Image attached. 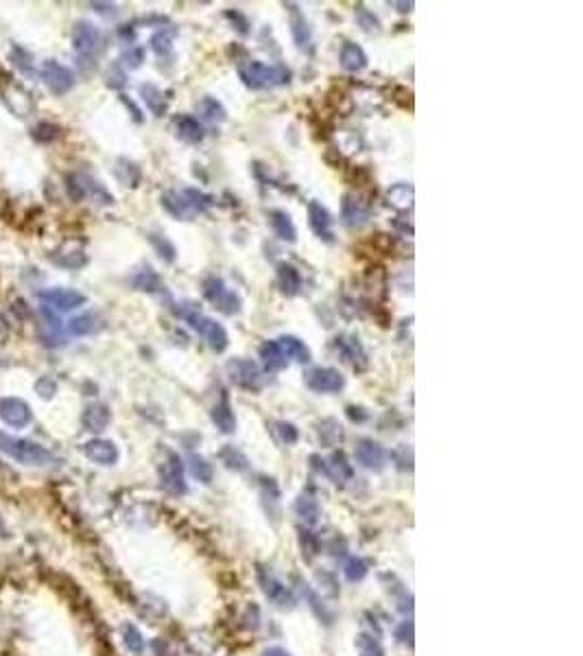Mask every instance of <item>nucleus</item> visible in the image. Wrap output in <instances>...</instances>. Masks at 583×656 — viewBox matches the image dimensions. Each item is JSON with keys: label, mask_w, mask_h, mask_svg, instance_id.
I'll list each match as a JSON object with an SVG mask.
<instances>
[{"label": "nucleus", "mask_w": 583, "mask_h": 656, "mask_svg": "<svg viewBox=\"0 0 583 656\" xmlns=\"http://www.w3.org/2000/svg\"><path fill=\"white\" fill-rule=\"evenodd\" d=\"M162 206L166 208V213H171L175 219H188L195 210L190 208V204L186 201L184 195L180 193H164L162 195Z\"/></svg>", "instance_id": "7c9ffc66"}, {"label": "nucleus", "mask_w": 583, "mask_h": 656, "mask_svg": "<svg viewBox=\"0 0 583 656\" xmlns=\"http://www.w3.org/2000/svg\"><path fill=\"white\" fill-rule=\"evenodd\" d=\"M325 473L330 475L337 484H339V482H347V479L354 477V470H352V466L347 464V458L343 456L341 451L335 453V456L330 458V462H328V466H325Z\"/></svg>", "instance_id": "f704fd0d"}, {"label": "nucleus", "mask_w": 583, "mask_h": 656, "mask_svg": "<svg viewBox=\"0 0 583 656\" xmlns=\"http://www.w3.org/2000/svg\"><path fill=\"white\" fill-rule=\"evenodd\" d=\"M277 344L282 346L284 355H287L289 359H295V361H299V363H308V361L313 359V357H311V350H308V346L304 344L301 339L293 337V335H284V337H280V339H277Z\"/></svg>", "instance_id": "cd10ccee"}, {"label": "nucleus", "mask_w": 583, "mask_h": 656, "mask_svg": "<svg viewBox=\"0 0 583 656\" xmlns=\"http://www.w3.org/2000/svg\"><path fill=\"white\" fill-rule=\"evenodd\" d=\"M42 81L46 84V88L53 94L64 96L74 88V74L68 66H64L59 62H44Z\"/></svg>", "instance_id": "0eeeda50"}, {"label": "nucleus", "mask_w": 583, "mask_h": 656, "mask_svg": "<svg viewBox=\"0 0 583 656\" xmlns=\"http://www.w3.org/2000/svg\"><path fill=\"white\" fill-rule=\"evenodd\" d=\"M212 422L223 434H234L236 431V416H234L230 400H227L225 396L212 407Z\"/></svg>", "instance_id": "5701e85b"}, {"label": "nucleus", "mask_w": 583, "mask_h": 656, "mask_svg": "<svg viewBox=\"0 0 583 656\" xmlns=\"http://www.w3.org/2000/svg\"><path fill=\"white\" fill-rule=\"evenodd\" d=\"M149 241H151V245L156 247V251L160 254L162 261H166V263H173V261H175L177 249H175V245H173L166 237H162V234H149Z\"/></svg>", "instance_id": "37998d69"}, {"label": "nucleus", "mask_w": 583, "mask_h": 656, "mask_svg": "<svg viewBox=\"0 0 583 656\" xmlns=\"http://www.w3.org/2000/svg\"><path fill=\"white\" fill-rule=\"evenodd\" d=\"M265 656H291V654L287 650H282V647H271V650L265 652Z\"/></svg>", "instance_id": "bf43d9fd"}, {"label": "nucleus", "mask_w": 583, "mask_h": 656, "mask_svg": "<svg viewBox=\"0 0 583 656\" xmlns=\"http://www.w3.org/2000/svg\"><path fill=\"white\" fill-rule=\"evenodd\" d=\"M241 79L247 88L260 90V88H273L284 86L291 81V70L287 66H267L262 62H249L247 68L241 70Z\"/></svg>", "instance_id": "f03ea898"}, {"label": "nucleus", "mask_w": 583, "mask_h": 656, "mask_svg": "<svg viewBox=\"0 0 583 656\" xmlns=\"http://www.w3.org/2000/svg\"><path fill=\"white\" fill-rule=\"evenodd\" d=\"M277 287L284 295H297L301 289V276L299 271L289 265V263H280L277 265Z\"/></svg>", "instance_id": "a878e982"}, {"label": "nucleus", "mask_w": 583, "mask_h": 656, "mask_svg": "<svg viewBox=\"0 0 583 656\" xmlns=\"http://www.w3.org/2000/svg\"><path fill=\"white\" fill-rule=\"evenodd\" d=\"M258 352H260V359H262L265 368H267L269 372H273V370H284V368H287L289 357L284 355L282 346L277 344V341H273V339L265 341V344L260 346Z\"/></svg>", "instance_id": "393cba45"}, {"label": "nucleus", "mask_w": 583, "mask_h": 656, "mask_svg": "<svg viewBox=\"0 0 583 656\" xmlns=\"http://www.w3.org/2000/svg\"><path fill=\"white\" fill-rule=\"evenodd\" d=\"M140 94L144 98L146 108L154 112L156 116H162L166 112V96L160 88H156L154 84H142L140 86Z\"/></svg>", "instance_id": "2f4dec72"}, {"label": "nucleus", "mask_w": 583, "mask_h": 656, "mask_svg": "<svg viewBox=\"0 0 583 656\" xmlns=\"http://www.w3.org/2000/svg\"><path fill=\"white\" fill-rule=\"evenodd\" d=\"M357 460L369 470H380L385 466V448L380 446L376 440L363 438L357 444Z\"/></svg>", "instance_id": "f3484780"}, {"label": "nucleus", "mask_w": 583, "mask_h": 656, "mask_svg": "<svg viewBox=\"0 0 583 656\" xmlns=\"http://www.w3.org/2000/svg\"><path fill=\"white\" fill-rule=\"evenodd\" d=\"M175 130H177V136L188 145H199L206 136L204 125L192 116H177L175 118Z\"/></svg>", "instance_id": "6ab92c4d"}, {"label": "nucleus", "mask_w": 583, "mask_h": 656, "mask_svg": "<svg viewBox=\"0 0 583 656\" xmlns=\"http://www.w3.org/2000/svg\"><path fill=\"white\" fill-rule=\"evenodd\" d=\"M0 453H5L13 462L24 466H46L55 460L53 453L44 448L42 444L24 438H13L3 431H0Z\"/></svg>", "instance_id": "f257e3e1"}, {"label": "nucleus", "mask_w": 583, "mask_h": 656, "mask_svg": "<svg viewBox=\"0 0 583 656\" xmlns=\"http://www.w3.org/2000/svg\"><path fill=\"white\" fill-rule=\"evenodd\" d=\"M367 575V565L361 560V558H350L347 565H345V577L350 582H359Z\"/></svg>", "instance_id": "09e8293b"}, {"label": "nucleus", "mask_w": 583, "mask_h": 656, "mask_svg": "<svg viewBox=\"0 0 583 656\" xmlns=\"http://www.w3.org/2000/svg\"><path fill=\"white\" fill-rule=\"evenodd\" d=\"M50 261L59 267H64V269H81V267L88 265L86 251L79 249V247H68V245L53 251V254H50Z\"/></svg>", "instance_id": "aec40b11"}, {"label": "nucleus", "mask_w": 583, "mask_h": 656, "mask_svg": "<svg viewBox=\"0 0 583 656\" xmlns=\"http://www.w3.org/2000/svg\"><path fill=\"white\" fill-rule=\"evenodd\" d=\"M319 440L323 446H337L339 442H343V426L333 418L323 420L319 424Z\"/></svg>", "instance_id": "e433bc0d"}, {"label": "nucleus", "mask_w": 583, "mask_h": 656, "mask_svg": "<svg viewBox=\"0 0 583 656\" xmlns=\"http://www.w3.org/2000/svg\"><path fill=\"white\" fill-rule=\"evenodd\" d=\"M188 466H190L192 477L199 479L201 484H210L212 482L214 470H212V464H208V460L199 458V456H190L188 458Z\"/></svg>", "instance_id": "ea45409f"}, {"label": "nucleus", "mask_w": 583, "mask_h": 656, "mask_svg": "<svg viewBox=\"0 0 583 656\" xmlns=\"http://www.w3.org/2000/svg\"><path fill=\"white\" fill-rule=\"evenodd\" d=\"M258 575H260V584H262V591H265V595L271 599V601H275L277 606H293L295 604V597H293V593H291V589L289 587H284L280 579H277L275 575H271V573H267L265 569H260L258 571Z\"/></svg>", "instance_id": "4468645a"}, {"label": "nucleus", "mask_w": 583, "mask_h": 656, "mask_svg": "<svg viewBox=\"0 0 583 656\" xmlns=\"http://www.w3.org/2000/svg\"><path fill=\"white\" fill-rule=\"evenodd\" d=\"M120 633H122V641H125V645L129 647L132 652L140 654V652L144 650V639H142V633H140V630H138L134 623H125V626L120 628Z\"/></svg>", "instance_id": "a19ab883"}, {"label": "nucleus", "mask_w": 583, "mask_h": 656, "mask_svg": "<svg viewBox=\"0 0 583 656\" xmlns=\"http://www.w3.org/2000/svg\"><path fill=\"white\" fill-rule=\"evenodd\" d=\"M37 298L44 302L46 307H53L57 311H74L86 305V295L77 289H44L37 293Z\"/></svg>", "instance_id": "6e6552de"}, {"label": "nucleus", "mask_w": 583, "mask_h": 656, "mask_svg": "<svg viewBox=\"0 0 583 656\" xmlns=\"http://www.w3.org/2000/svg\"><path fill=\"white\" fill-rule=\"evenodd\" d=\"M227 18H230L232 22H234V20L238 22V27H236V29H238V33H243V35H247V33H249V29H247L249 24H247V20H245L238 11H227Z\"/></svg>", "instance_id": "6e6d98bb"}, {"label": "nucleus", "mask_w": 583, "mask_h": 656, "mask_svg": "<svg viewBox=\"0 0 583 656\" xmlns=\"http://www.w3.org/2000/svg\"><path fill=\"white\" fill-rule=\"evenodd\" d=\"M59 136H62L59 125L48 123V120L37 123L35 128L31 130V138H33L35 142H40V145H50V142H55Z\"/></svg>", "instance_id": "58836bf2"}, {"label": "nucleus", "mask_w": 583, "mask_h": 656, "mask_svg": "<svg viewBox=\"0 0 583 656\" xmlns=\"http://www.w3.org/2000/svg\"><path fill=\"white\" fill-rule=\"evenodd\" d=\"M0 420L7 422L13 429H24L27 424H31L33 412L22 398L7 396V398H0Z\"/></svg>", "instance_id": "9d476101"}, {"label": "nucleus", "mask_w": 583, "mask_h": 656, "mask_svg": "<svg viewBox=\"0 0 583 656\" xmlns=\"http://www.w3.org/2000/svg\"><path fill=\"white\" fill-rule=\"evenodd\" d=\"M396 637H398L402 643H413V623H411V621H404V623L398 628Z\"/></svg>", "instance_id": "864d4df0"}, {"label": "nucleus", "mask_w": 583, "mask_h": 656, "mask_svg": "<svg viewBox=\"0 0 583 656\" xmlns=\"http://www.w3.org/2000/svg\"><path fill=\"white\" fill-rule=\"evenodd\" d=\"M308 223L313 232L323 239L325 243H333L335 241V234H333V217L328 213L325 206H321L319 201H311L308 204Z\"/></svg>", "instance_id": "2eb2a0df"}, {"label": "nucleus", "mask_w": 583, "mask_h": 656, "mask_svg": "<svg viewBox=\"0 0 583 656\" xmlns=\"http://www.w3.org/2000/svg\"><path fill=\"white\" fill-rule=\"evenodd\" d=\"M110 420H112V412L108 405H103V402H92V405L83 409V416H81V422L90 434L105 431Z\"/></svg>", "instance_id": "a211bd4d"}, {"label": "nucleus", "mask_w": 583, "mask_h": 656, "mask_svg": "<svg viewBox=\"0 0 583 656\" xmlns=\"http://www.w3.org/2000/svg\"><path fill=\"white\" fill-rule=\"evenodd\" d=\"M74 178H77V182L81 186L83 197H92L100 206H112L114 204V197L110 195V191L100 182H96L94 178H90V175H74Z\"/></svg>", "instance_id": "412c9836"}, {"label": "nucleus", "mask_w": 583, "mask_h": 656, "mask_svg": "<svg viewBox=\"0 0 583 656\" xmlns=\"http://www.w3.org/2000/svg\"><path fill=\"white\" fill-rule=\"evenodd\" d=\"M100 328V322L94 313H83V315H77L72 317L70 324H68V333L70 335H77V337H83V335H92Z\"/></svg>", "instance_id": "72a5a7b5"}, {"label": "nucleus", "mask_w": 583, "mask_h": 656, "mask_svg": "<svg viewBox=\"0 0 583 656\" xmlns=\"http://www.w3.org/2000/svg\"><path fill=\"white\" fill-rule=\"evenodd\" d=\"M396 7H400V9H398L400 13H407V11L413 9V3H396Z\"/></svg>", "instance_id": "052dcab7"}, {"label": "nucleus", "mask_w": 583, "mask_h": 656, "mask_svg": "<svg viewBox=\"0 0 583 656\" xmlns=\"http://www.w3.org/2000/svg\"><path fill=\"white\" fill-rule=\"evenodd\" d=\"M35 394L44 400H50L57 394V381L50 376H40L35 381Z\"/></svg>", "instance_id": "de8ad7c7"}, {"label": "nucleus", "mask_w": 583, "mask_h": 656, "mask_svg": "<svg viewBox=\"0 0 583 656\" xmlns=\"http://www.w3.org/2000/svg\"><path fill=\"white\" fill-rule=\"evenodd\" d=\"M125 66H129V68H138L140 64H142V60H144V50L142 48H129L125 53Z\"/></svg>", "instance_id": "603ef678"}, {"label": "nucleus", "mask_w": 583, "mask_h": 656, "mask_svg": "<svg viewBox=\"0 0 583 656\" xmlns=\"http://www.w3.org/2000/svg\"><path fill=\"white\" fill-rule=\"evenodd\" d=\"M289 11H291V33H293V40L297 46H306L311 42V27L304 13L297 9V5H289Z\"/></svg>", "instance_id": "c85d7f7f"}, {"label": "nucleus", "mask_w": 583, "mask_h": 656, "mask_svg": "<svg viewBox=\"0 0 583 656\" xmlns=\"http://www.w3.org/2000/svg\"><path fill=\"white\" fill-rule=\"evenodd\" d=\"M184 319L190 324V328H195V331L208 341V346H210L214 352H225V350H227L230 337H227V331L223 328V324L214 322L212 317L204 315V313L197 311V309L184 311Z\"/></svg>", "instance_id": "7ed1b4c3"}, {"label": "nucleus", "mask_w": 583, "mask_h": 656, "mask_svg": "<svg viewBox=\"0 0 583 656\" xmlns=\"http://www.w3.org/2000/svg\"><path fill=\"white\" fill-rule=\"evenodd\" d=\"M269 221H271V228H273V232H275L277 239H282V241H287V243H295V241H297V228H295V223H293V219H291L289 213H284V210H273V213L269 215Z\"/></svg>", "instance_id": "4be33fe9"}, {"label": "nucleus", "mask_w": 583, "mask_h": 656, "mask_svg": "<svg viewBox=\"0 0 583 656\" xmlns=\"http://www.w3.org/2000/svg\"><path fill=\"white\" fill-rule=\"evenodd\" d=\"M275 429H277V436H280V440H282L284 444H295V442H297V436H299V434H297L295 424L280 420V422H275Z\"/></svg>", "instance_id": "3c124183"}, {"label": "nucleus", "mask_w": 583, "mask_h": 656, "mask_svg": "<svg viewBox=\"0 0 583 656\" xmlns=\"http://www.w3.org/2000/svg\"><path fill=\"white\" fill-rule=\"evenodd\" d=\"M221 460L230 470H245L247 468V458L234 446H225L221 451Z\"/></svg>", "instance_id": "79ce46f5"}, {"label": "nucleus", "mask_w": 583, "mask_h": 656, "mask_svg": "<svg viewBox=\"0 0 583 656\" xmlns=\"http://www.w3.org/2000/svg\"><path fill=\"white\" fill-rule=\"evenodd\" d=\"M295 512H297V516H299L304 523L313 525V523H317V519H319V503H317V499H313L311 494H301V497L295 501Z\"/></svg>", "instance_id": "c9c22d12"}, {"label": "nucleus", "mask_w": 583, "mask_h": 656, "mask_svg": "<svg viewBox=\"0 0 583 656\" xmlns=\"http://www.w3.org/2000/svg\"><path fill=\"white\" fill-rule=\"evenodd\" d=\"M83 453L88 456V460H92L94 464H100V466H112V464L118 462V446L112 440H103V438L90 440L83 446Z\"/></svg>", "instance_id": "dca6fc26"}, {"label": "nucleus", "mask_w": 583, "mask_h": 656, "mask_svg": "<svg viewBox=\"0 0 583 656\" xmlns=\"http://www.w3.org/2000/svg\"><path fill=\"white\" fill-rule=\"evenodd\" d=\"M98 46H100V31L94 27L92 22L81 20V22L74 24V29H72V48H74V53L88 57V55L96 53Z\"/></svg>", "instance_id": "9b49d317"}, {"label": "nucleus", "mask_w": 583, "mask_h": 656, "mask_svg": "<svg viewBox=\"0 0 583 656\" xmlns=\"http://www.w3.org/2000/svg\"><path fill=\"white\" fill-rule=\"evenodd\" d=\"M197 112L201 114V118H206L208 123H223L227 118V112L223 108L221 101H217L214 96H204L197 103Z\"/></svg>", "instance_id": "473e14b6"}, {"label": "nucleus", "mask_w": 583, "mask_h": 656, "mask_svg": "<svg viewBox=\"0 0 583 656\" xmlns=\"http://www.w3.org/2000/svg\"><path fill=\"white\" fill-rule=\"evenodd\" d=\"M151 48L156 50L158 57H171L173 55V35L168 31H158L151 38Z\"/></svg>", "instance_id": "c03bdc74"}, {"label": "nucleus", "mask_w": 583, "mask_h": 656, "mask_svg": "<svg viewBox=\"0 0 583 656\" xmlns=\"http://www.w3.org/2000/svg\"><path fill=\"white\" fill-rule=\"evenodd\" d=\"M341 215H343V221L352 228H357V225H363L367 219H369V201L359 197V195H345L343 197V204H341Z\"/></svg>", "instance_id": "ddd939ff"}, {"label": "nucleus", "mask_w": 583, "mask_h": 656, "mask_svg": "<svg viewBox=\"0 0 583 656\" xmlns=\"http://www.w3.org/2000/svg\"><path fill=\"white\" fill-rule=\"evenodd\" d=\"M359 645L363 647V650H369V652H376L378 656L383 654V650H380L378 645H376V641L374 639H369V637H359Z\"/></svg>", "instance_id": "13d9d810"}, {"label": "nucleus", "mask_w": 583, "mask_h": 656, "mask_svg": "<svg viewBox=\"0 0 583 656\" xmlns=\"http://www.w3.org/2000/svg\"><path fill=\"white\" fill-rule=\"evenodd\" d=\"M389 204L400 208V210H409L413 206V186L411 184H396L389 191Z\"/></svg>", "instance_id": "4c0bfd02"}, {"label": "nucleus", "mask_w": 583, "mask_h": 656, "mask_svg": "<svg viewBox=\"0 0 583 656\" xmlns=\"http://www.w3.org/2000/svg\"><path fill=\"white\" fill-rule=\"evenodd\" d=\"M341 66L350 72H359L367 66V55L365 50L354 44V42H345L341 48Z\"/></svg>", "instance_id": "bb28decb"}, {"label": "nucleus", "mask_w": 583, "mask_h": 656, "mask_svg": "<svg viewBox=\"0 0 583 656\" xmlns=\"http://www.w3.org/2000/svg\"><path fill=\"white\" fill-rule=\"evenodd\" d=\"M182 195L186 197V201L190 204V208H192V210H206L208 206H212V204H214L210 195H204V193L197 191V188H186Z\"/></svg>", "instance_id": "a18cd8bd"}, {"label": "nucleus", "mask_w": 583, "mask_h": 656, "mask_svg": "<svg viewBox=\"0 0 583 656\" xmlns=\"http://www.w3.org/2000/svg\"><path fill=\"white\" fill-rule=\"evenodd\" d=\"M337 348L341 350V355L354 366V368H361V366H365V350H363V344H361V339L357 337V335H343V337H339L337 339Z\"/></svg>", "instance_id": "b1692460"}, {"label": "nucleus", "mask_w": 583, "mask_h": 656, "mask_svg": "<svg viewBox=\"0 0 583 656\" xmlns=\"http://www.w3.org/2000/svg\"><path fill=\"white\" fill-rule=\"evenodd\" d=\"M160 479H162V488L166 492H171L175 497L186 494L188 486H186V479H184V464H182V458L177 456V453L166 451V460L160 466Z\"/></svg>", "instance_id": "423d86ee"}, {"label": "nucleus", "mask_w": 583, "mask_h": 656, "mask_svg": "<svg viewBox=\"0 0 583 656\" xmlns=\"http://www.w3.org/2000/svg\"><path fill=\"white\" fill-rule=\"evenodd\" d=\"M204 295L225 315H234L241 311V298L232 289H227L225 283L217 278V276L204 281Z\"/></svg>", "instance_id": "20e7f679"}, {"label": "nucleus", "mask_w": 583, "mask_h": 656, "mask_svg": "<svg viewBox=\"0 0 583 656\" xmlns=\"http://www.w3.org/2000/svg\"><path fill=\"white\" fill-rule=\"evenodd\" d=\"M357 20L365 31H380V20L378 16H374V11H369L367 7L359 5L357 7Z\"/></svg>", "instance_id": "49530a36"}, {"label": "nucleus", "mask_w": 583, "mask_h": 656, "mask_svg": "<svg viewBox=\"0 0 583 656\" xmlns=\"http://www.w3.org/2000/svg\"><path fill=\"white\" fill-rule=\"evenodd\" d=\"M125 171V175H118V178L127 184V186H138V182H140V171H138V166L136 164H132V162H120V169H118V173H122Z\"/></svg>", "instance_id": "8fccbe9b"}, {"label": "nucleus", "mask_w": 583, "mask_h": 656, "mask_svg": "<svg viewBox=\"0 0 583 656\" xmlns=\"http://www.w3.org/2000/svg\"><path fill=\"white\" fill-rule=\"evenodd\" d=\"M306 385L317 394H335L345 385V376L335 368H313L306 374Z\"/></svg>", "instance_id": "1a4fd4ad"}, {"label": "nucleus", "mask_w": 583, "mask_h": 656, "mask_svg": "<svg viewBox=\"0 0 583 656\" xmlns=\"http://www.w3.org/2000/svg\"><path fill=\"white\" fill-rule=\"evenodd\" d=\"M0 96H3V103L7 106V110L13 116L27 118L35 112V101H33L31 92L16 81H7L3 86V90H0Z\"/></svg>", "instance_id": "39448f33"}, {"label": "nucleus", "mask_w": 583, "mask_h": 656, "mask_svg": "<svg viewBox=\"0 0 583 656\" xmlns=\"http://www.w3.org/2000/svg\"><path fill=\"white\" fill-rule=\"evenodd\" d=\"M301 549H306L308 556H315V553H317V541L311 536V532L301 534Z\"/></svg>", "instance_id": "5fc2aeb1"}, {"label": "nucleus", "mask_w": 583, "mask_h": 656, "mask_svg": "<svg viewBox=\"0 0 583 656\" xmlns=\"http://www.w3.org/2000/svg\"><path fill=\"white\" fill-rule=\"evenodd\" d=\"M225 370H227V374H230L232 381L241 388L256 390L260 385V378H262L260 368L249 359H232L225 366Z\"/></svg>", "instance_id": "f8f14e48"}, {"label": "nucleus", "mask_w": 583, "mask_h": 656, "mask_svg": "<svg viewBox=\"0 0 583 656\" xmlns=\"http://www.w3.org/2000/svg\"><path fill=\"white\" fill-rule=\"evenodd\" d=\"M347 416H350V420H354V422H363V420H367L365 409H363V407H354V405H350V407H347Z\"/></svg>", "instance_id": "4d7b16f0"}, {"label": "nucleus", "mask_w": 583, "mask_h": 656, "mask_svg": "<svg viewBox=\"0 0 583 656\" xmlns=\"http://www.w3.org/2000/svg\"><path fill=\"white\" fill-rule=\"evenodd\" d=\"M132 285H134V289H138V291H149V293H158V291L164 289L162 278H160V276H158L154 269H151V267L136 271V273L132 276Z\"/></svg>", "instance_id": "c756f323"}]
</instances>
